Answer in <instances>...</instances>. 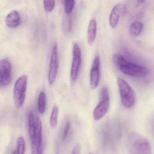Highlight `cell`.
<instances>
[{
    "label": "cell",
    "instance_id": "18",
    "mask_svg": "<svg viewBox=\"0 0 154 154\" xmlns=\"http://www.w3.org/2000/svg\"><path fill=\"white\" fill-rule=\"evenodd\" d=\"M75 0H64V9L67 14H70L75 7Z\"/></svg>",
    "mask_w": 154,
    "mask_h": 154
},
{
    "label": "cell",
    "instance_id": "25",
    "mask_svg": "<svg viewBox=\"0 0 154 154\" xmlns=\"http://www.w3.org/2000/svg\"></svg>",
    "mask_w": 154,
    "mask_h": 154
},
{
    "label": "cell",
    "instance_id": "11",
    "mask_svg": "<svg viewBox=\"0 0 154 154\" xmlns=\"http://www.w3.org/2000/svg\"><path fill=\"white\" fill-rule=\"evenodd\" d=\"M20 15L15 10L10 12L5 17V23L10 28H17L20 24Z\"/></svg>",
    "mask_w": 154,
    "mask_h": 154
},
{
    "label": "cell",
    "instance_id": "21",
    "mask_svg": "<svg viewBox=\"0 0 154 154\" xmlns=\"http://www.w3.org/2000/svg\"><path fill=\"white\" fill-rule=\"evenodd\" d=\"M63 28L64 32L66 33H68L71 31V20L69 17H67L63 22Z\"/></svg>",
    "mask_w": 154,
    "mask_h": 154
},
{
    "label": "cell",
    "instance_id": "8",
    "mask_svg": "<svg viewBox=\"0 0 154 154\" xmlns=\"http://www.w3.org/2000/svg\"><path fill=\"white\" fill-rule=\"evenodd\" d=\"M58 45L55 43L52 47L50 61L48 80L50 85H52L55 81L58 74Z\"/></svg>",
    "mask_w": 154,
    "mask_h": 154
},
{
    "label": "cell",
    "instance_id": "12",
    "mask_svg": "<svg viewBox=\"0 0 154 154\" xmlns=\"http://www.w3.org/2000/svg\"><path fill=\"white\" fill-rule=\"evenodd\" d=\"M122 5L118 4L114 6L110 15H109V22L111 27L115 29L117 27L120 16Z\"/></svg>",
    "mask_w": 154,
    "mask_h": 154
},
{
    "label": "cell",
    "instance_id": "16",
    "mask_svg": "<svg viewBox=\"0 0 154 154\" xmlns=\"http://www.w3.org/2000/svg\"><path fill=\"white\" fill-rule=\"evenodd\" d=\"M58 107L57 106H54L52 110L51 114L50 117V125L52 128H55L57 127L58 123Z\"/></svg>",
    "mask_w": 154,
    "mask_h": 154
},
{
    "label": "cell",
    "instance_id": "13",
    "mask_svg": "<svg viewBox=\"0 0 154 154\" xmlns=\"http://www.w3.org/2000/svg\"><path fill=\"white\" fill-rule=\"evenodd\" d=\"M97 25L95 20H91L89 23L87 29V41L89 45L93 44L96 37Z\"/></svg>",
    "mask_w": 154,
    "mask_h": 154
},
{
    "label": "cell",
    "instance_id": "23",
    "mask_svg": "<svg viewBox=\"0 0 154 154\" xmlns=\"http://www.w3.org/2000/svg\"><path fill=\"white\" fill-rule=\"evenodd\" d=\"M146 0H137V3H138V5H140L141 4L145 2Z\"/></svg>",
    "mask_w": 154,
    "mask_h": 154
},
{
    "label": "cell",
    "instance_id": "1",
    "mask_svg": "<svg viewBox=\"0 0 154 154\" xmlns=\"http://www.w3.org/2000/svg\"><path fill=\"white\" fill-rule=\"evenodd\" d=\"M28 128L31 146V154H43L42 124L37 113L33 109L28 116Z\"/></svg>",
    "mask_w": 154,
    "mask_h": 154
},
{
    "label": "cell",
    "instance_id": "20",
    "mask_svg": "<svg viewBox=\"0 0 154 154\" xmlns=\"http://www.w3.org/2000/svg\"><path fill=\"white\" fill-rule=\"evenodd\" d=\"M71 127V124L70 121H66V124L63 128V132H62V138L63 141H65L67 139Z\"/></svg>",
    "mask_w": 154,
    "mask_h": 154
},
{
    "label": "cell",
    "instance_id": "2",
    "mask_svg": "<svg viewBox=\"0 0 154 154\" xmlns=\"http://www.w3.org/2000/svg\"><path fill=\"white\" fill-rule=\"evenodd\" d=\"M113 59L116 67L125 75L137 78H145L150 74L149 69L129 62L120 54H114Z\"/></svg>",
    "mask_w": 154,
    "mask_h": 154
},
{
    "label": "cell",
    "instance_id": "4",
    "mask_svg": "<svg viewBox=\"0 0 154 154\" xmlns=\"http://www.w3.org/2000/svg\"><path fill=\"white\" fill-rule=\"evenodd\" d=\"M28 79V76L24 75L17 79L14 83L13 88L14 102L17 109H20L25 101Z\"/></svg>",
    "mask_w": 154,
    "mask_h": 154
},
{
    "label": "cell",
    "instance_id": "6",
    "mask_svg": "<svg viewBox=\"0 0 154 154\" xmlns=\"http://www.w3.org/2000/svg\"><path fill=\"white\" fill-rule=\"evenodd\" d=\"M109 96L107 88H102L100 93V100L93 111V118L98 121L102 118L108 111L109 106Z\"/></svg>",
    "mask_w": 154,
    "mask_h": 154
},
{
    "label": "cell",
    "instance_id": "14",
    "mask_svg": "<svg viewBox=\"0 0 154 154\" xmlns=\"http://www.w3.org/2000/svg\"><path fill=\"white\" fill-rule=\"evenodd\" d=\"M47 98L45 92L42 91L39 94L38 99V109L40 114H43L46 111Z\"/></svg>",
    "mask_w": 154,
    "mask_h": 154
},
{
    "label": "cell",
    "instance_id": "17",
    "mask_svg": "<svg viewBox=\"0 0 154 154\" xmlns=\"http://www.w3.org/2000/svg\"><path fill=\"white\" fill-rule=\"evenodd\" d=\"M16 152L17 154H25V143L23 137H18L16 141Z\"/></svg>",
    "mask_w": 154,
    "mask_h": 154
},
{
    "label": "cell",
    "instance_id": "10",
    "mask_svg": "<svg viewBox=\"0 0 154 154\" xmlns=\"http://www.w3.org/2000/svg\"><path fill=\"white\" fill-rule=\"evenodd\" d=\"M90 85L92 89L97 88L100 80V59L97 56L92 63L90 72Z\"/></svg>",
    "mask_w": 154,
    "mask_h": 154
},
{
    "label": "cell",
    "instance_id": "5",
    "mask_svg": "<svg viewBox=\"0 0 154 154\" xmlns=\"http://www.w3.org/2000/svg\"><path fill=\"white\" fill-rule=\"evenodd\" d=\"M117 82L122 104L126 107L131 108L135 103V96L134 90L129 84L122 78H118Z\"/></svg>",
    "mask_w": 154,
    "mask_h": 154
},
{
    "label": "cell",
    "instance_id": "15",
    "mask_svg": "<svg viewBox=\"0 0 154 154\" xmlns=\"http://www.w3.org/2000/svg\"><path fill=\"white\" fill-rule=\"evenodd\" d=\"M143 24L140 21L134 22L129 28V32L133 37L139 36L143 31Z\"/></svg>",
    "mask_w": 154,
    "mask_h": 154
},
{
    "label": "cell",
    "instance_id": "22",
    "mask_svg": "<svg viewBox=\"0 0 154 154\" xmlns=\"http://www.w3.org/2000/svg\"><path fill=\"white\" fill-rule=\"evenodd\" d=\"M80 151V147L79 145H76L73 148L71 154H79Z\"/></svg>",
    "mask_w": 154,
    "mask_h": 154
},
{
    "label": "cell",
    "instance_id": "19",
    "mask_svg": "<svg viewBox=\"0 0 154 154\" xmlns=\"http://www.w3.org/2000/svg\"><path fill=\"white\" fill-rule=\"evenodd\" d=\"M44 9L48 12H51L55 5V0H43Z\"/></svg>",
    "mask_w": 154,
    "mask_h": 154
},
{
    "label": "cell",
    "instance_id": "9",
    "mask_svg": "<svg viewBox=\"0 0 154 154\" xmlns=\"http://www.w3.org/2000/svg\"><path fill=\"white\" fill-rule=\"evenodd\" d=\"M12 68L10 61L6 59L0 61V86L7 87L11 81Z\"/></svg>",
    "mask_w": 154,
    "mask_h": 154
},
{
    "label": "cell",
    "instance_id": "7",
    "mask_svg": "<svg viewBox=\"0 0 154 154\" xmlns=\"http://www.w3.org/2000/svg\"><path fill=\"white\" fill-rule=\"evenodd\" d=\"M81 51L80 47L77 42L73 46V60L71 69V79L72 82H75L77 79L81 66Z\"/></svg>",
    "mask_w": 154,
    "mask_h": 154
},
{
    "label": "cell",
    "instance_id": "24",
    "mask_svg": "<svg viewBox=\"0 0 154 154\" xmlns=\"http://www.w3.org/2000/svg\"><path fill=\"white\" fill-rule=\"evenodd\" d=\"M11 154H17V152H16V150H13V151H12V152Z\"/></svg>",
    "mask_w": 154,
    "mask_h": 154
},
{
    "label": "cell",
    "instance_id": "3",
    "mask_svg": "<svg viewBox=\"0 0 154 154\" xmlns=\"http://www.w3.org/2000/svg\"><path fill=\"white\" fill-rule=\"evenodd\" d=\"M129 154H152L151 144L145 137L132 133L128 138Z\"/></svg>",
    "mask_w": 154,
    "mask_h": 154
}]
</instances>
